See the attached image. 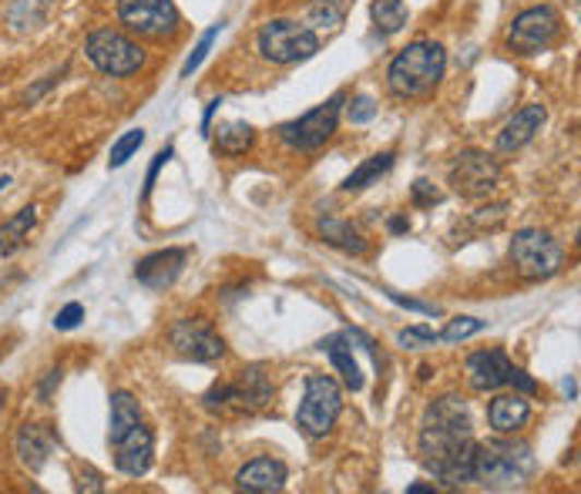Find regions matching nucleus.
<instances>
[{"instance_id": "nucleus-10", "label": "nucleus", "mask_w": 581, "mask_h": 494, "mask_svg": "<svg viewBox=\"0 0 581 494\" xmlns=\"http://www.w3.org/2000/svg\"><path fill=\"white\" fill-rule=\"evenodd\" d=\"M561 34V14L552 4L521 11L508 27V51L514 55H542Z\"/></svg>"}, {"instance_id": "nucleus-30", "label": "nucleus", "mask_w": 581, "mask_h": 494, "mask_svg": "<svg viewBox=\"0 0 581 494\" xmlns=\"http://www.w3.org/2000/svg\"><path fill=\"white\" fill-rule=\"evenodd\" d=\"M218 31H222V24H212L202 37H199V44H195V51L186 58V64H182V78H192L199 68H202V61L209 58V51H212V44H215V37H218Z\"/></svg>"}, {"instance_id": "nucleus-3", "label": "nucleus", "mask_w": 581, "mask_h": 494, "mask_svg": "<svg viewBox=\"0 0 581 494\" xmlns=\"http://www.w3.org/2000/svg\"><path fill=\"white\" fill-rule=\"evenodd\" d=\"M273 400V380L265 374V367H246L233 384H215L202 403L212 414L226 417H242V414H259L262 408H270Z\"/></svg>"}, {"instance_id": "nucleus-12", "label": "nucleus", "mask_w": 581, "mask_h": 494, "mask_svg": "<svg viewBox=\"0 0 581 494\" xmlns=\"http://www.w3.org/2000/svg\"><path fill=\"white\" fill-rule=\"evenodd\" d=\"M168 340H171L178 356H186V361H195V364H212L226 353V340L215 333V327L205 317L178 320L168 330Z\"/></svg>"}, {"instance_id": "nucleus-16", "label": "nucleus", "mask_w": 581, "mask_h": 494, "mask_svg": "<svg viewBox=\"0 0 581 494\" xmlns=\"http://www.w3.org/2000/svg\"><path fill=\"white\" fill-rule=\"evenodd\" d=\"M286 478H289V471H286L283 461H276V458H256V461H249V464L239 468L236 484L242 491H249V494H273V491L286 487Z\"/></svg>"}, {"instance_id": "nucleus-14", "label": "nucleus", "mask_w": 581, "mask_h": 494, "mask_svg": "<svg viewBox=\"0 0 581 494\" xmlns=\"http://www.w3.org/2000/svg\"><path fill=\"white\" fill-rule=\"evenodd\" d=\"M189 252L186 249H158L139 259L135 266V280L149 290H168L178 277H182Z\"/></svg>"}, {"instance_id": "nucleus-43", "label": "nucleus", "mask_w": 581, "mask_h": 494, "mask_svg": "<svg viewBox=\"0 0 581 494\" xmlns=\"http://www.w3.org/2000/svg\"><path fill=\"white\" fill-rule=\"evenodd\" d=\"M218 105H222V98H212V102H209V108H205V118H202V131H205V134H209V125H212V118H215Z\"/></svg>"}, {"instance_id": "nucleus-38", "label": "nucleus", "mask_w": 581, "mask_h": 494, "mask_svg": "<svg viewBox=\"0 0 581 494\" xmlns=\"http://www.w3.org/2000/svg\"><path fill=\"white\" fill-rule=\"evenodd\" d=\"M508 384L518 390V393H524V397H531L534 390H538V384H534L524 370H518V367H511V374H508Z\"/></svg>"}, {"instance_id": "nucleus-20", "label": "nucleus", "mask_w": 581, "mask_h": 494, "mask_svg": "<svg viewBox=\"0 0 581 494\" xmlns=\"http://www.w3.org/2000/svg\"><path fill=\"white\" fill-rule=\"evenodd\" d=\"M474 464H477V440L471 437L467 444H461L454 455H447L443 461L430 464L434 478L443 481V487H461L474 481Z\"/></svg>"}, {"instance_id": "nucleus-13", "label": "nucleus", "mask_w": 581, "mask_h": 494, "mask_svg": "<svg viewBox=\"0 0 581 494\" xmlns=\"http://www.w3.org/2000/svg\"><path fill=\"white\" fill-rule=\"evenodd\" d=\"M115 447V468L128 478H142L149 474L152 461H155V437L145 424H135L121 440L111 444Z\"/></svg>"}, {"instance_id": "nucleus-34", "label": "nucleus", "mask_w": 581, "mask_h": 494, "mask_svg": "<svg viewBox=\"0 0 581 494\" xmlns=\"http://www.w3.org/2000/svg\"><path fill=\"white\" fill-rule=\"evenodd\" d=\"M377 118V102L370 98V95H356L353 102H349V121L353 125H367V121H374Z\"/></svg>"}, {"instance_id": "nucleus-31", "label": "nucleus", "mask_w": 581, "mask_h": 494, "mask_svg": "<svg viewBox=\"0 0 581 494\" xmlns=\"http://www.w3.org/2000/svg\"><path fill=\"white\" fill-rule=\"evenodd\" d=\"M487 324L484 320H474V317H458V320H451L443 327V333H437V340H443V343H458V340H467V337H474V333H481Z\"/></svg>"}, {"instance_id": "nucleus-44", "label": "nucleus", "mask_w": 581, "mask_h": 494, "mask_svg": "<svg viewBox=\"0 0 581 494\" xmlns=\"http://www.w3.org/2000/svg\"><path fill=\"white\" fill-rule=\"evenodd\" d=\"M407 491H411V494H427V491H434V484H411Z\"/></svg>"}, {"instance_id": "nucleus-15", "label": "nucleus", "mask_w": 581, "mask_h": 494, "mask_svg": "<svg viewBox=\"0 0 581 494\" xmlns=\"http://www.w3.org/2000/svg\"><path fill=\"white\" fill-rule=\"evenodd\" d=\"M467 380L474 390L487 393V390H501L508 384V374H511V361L505 350H477L467 356Z\"/></svg>"}, {"instance_id": "nucleus-33", "label": "nucleus", "mask_w": 581, "mask_h": 494, "mask_svg": "<svg viewBox=\"0 0 581 494\" xmlns=\"http://www.w3.org/2000/svg\"><path fill=\"white\" fill-rule=\"evenodd\" d=\"M400 346L404 350H427L437 343V333L430 327H411V330H400Z\"/></svg>"}, {"instance_id": "nucleus-25", "label": "nucleus", "mask_w": 581, "mask_h": 494, "mask_svg": "<svg viewBox=\"0 0 581 494\" xmlns=\"http://www.w3.org/2000/svg\"><path fill=\"white\" fill-rule=\"evenodd\" d=\"M393 152H380V155H374V158H367L360 168H353L349 175H346V183H343V192H360V189H370L377 178H383L390 168H393Z\"/></svg>"}, {"instance_id": "nucleus-22", "label": "nucleus", "mask_w": 581, "mask_h": 494, "mask_svg": "<svg viewBox=\"0 0 581 494\" xmlns=\"http://www.w3.org/2000/svg\"><path fill=\"white\" fill-rule=\"evenodd\" d=\"M317 233H320V239L327 246H336L343 252H353V256L367 252V239L360 236V230H353V222H346V219H333V215L320 219L317 222Z\"/></svg>"}, {"instance_id": "nucleus-7", "label": "nucleus", "mask_w": 581, "mask_h": 494, "mask_svg": "<svg viewBox=\"0 0 581 494\" xmlns=\"http://www.w3.org/2000/svg\"><path fill=\"white\" fill-rule=\"evenodd\" d=\"M343 102H346V95L336 92L330 102H323V105H317L312 111H306V115H299V118L280 125V139H283L289 149H296V152H317V149H323V145L333 139L336 125H340Z\"/></svg>"}, {"instance_id": "nucleus-37", "label": "nucleus", "mask_w": 581, "mask_h": 494, "mask_svg": "<svg viewBox=\"0 0 581 494\" xmlns=\"http://www.w3.org/2000/svg\"><path fill=\"white\" fill-rule=\"evenodd\" d=\"M396 306H404V309H417V313H424V317H437V306H430V303H420V299H407V296H400V293H387Z\"/></svg>"}, {"instance_id": "nucleus-40", "label": "nucleus", "mask_w": 581, "mask_h": 494, "mask_svg": "<svg viewBox=\"0 0 581 494\" xmlns=\"http://www.w3.org/2000/svg\"><path fill=\"white\" fill-rule=\"evenodd\" d=\"M58 384H61V367H55V370L48 374V380L40 384V400H44V403H48V397H51V390H55Z\"/></svg>"}, {"instance_id": "nucleus-8", "label": "nucleus", "mask_w": 581, "mask_h": 494, "mask_svg": "<svg viewBox=\"0 0 581 494\" xmlns=\"http://www.w3.org/2000/svg\"><path fill=\"white\" fill-rule=\"evenodd\" d=\"M511 262L518 266V273L524 280H552L561 273L565 252L561 246L542 233V230H521L511 239Z\"/></svg>"}, {"instance_id": "nucleus-19", "label": "nucleus", "mask_w": 581, "mask_h": 494, "mask_svg": "<svg viewBox=\"0 0 581 494\" xmlns=\"http://www.w3.org/2000/svg\"><path fill=\"white\" fill-rule=\"evenodd\" d=\"M527 417H531V403H527V397L518 393V390L495 397V400H490V408H487V421H490V427H495L498 434H514V431H521V427L527 424Z\"/></svg>"}, {"instance_id": "nucleus-17", "label": "nucleus", "mask_w": 581, "mask_h": 494, "mask_svg": "<svg viewBox=\"0 0 581 494\" xmlns=\"http://www.w3.org/2000/svg\"><path fill=\"white\" fill-rule=\"evenodd\" d=\"M545 118H548L545 105H524L521 111H514V118L498 134V152H518V149H524L534 139V134L542 131Z\"/></svg>"}, {"instance_id": "nucleus-18", "label": "nucleus", "mask_w": 581, "mask_h": 494, "mask_svg": "<svg viewBox=\"0 0 581 494\" xmlns=\"http://www.w3.org/2000/svg\"><path fill=\"white\" fill-rule=\"evenodd\" d=\"M55 451V431L48 424H24L17 431V458L27 471H40Z\"/></svg>"}, {"instance_id": "nucleus-4", "label": "nucleus", "mask_w": 581, "mask_h": 494, "mask_svg": "<svg viewBox=\"0 0 581 494\" xmlns=\"http://www.w3.org/2000/svg\"><path fill=\"white\" fill-rule=\"evenodd\" d=\"M340 411H343V387L330 374L306 377L303 400H299V411H296V427L312 440L327 437L333 431Z\"/></svg>"}, {"instance_id": "nucleus-27", "label": "nucleus", "mask_w": 581, "mask_h": 494, "mask_svg": "<svg viewBox=\"0 0 581 494\" xmlns=\"http://www.w3.org/2000/svg\"><path fill=\"white\" fill-rule=\"evenodd\" d=\"M51 4L55 0H14L11 11H8V21H11L14 31H34L48 21Z\"/></svg>"}, {"instance_id": "nucleus-23", "label": "nucleus", "mask_w": 581, "mask_h": 494, "mask_svg": "<svg viewBox=\"0 0 581 494\" xmlns=\"http://www.w3.org/2000/svg\"><path fill=\"white\" fill-rule=\"evenodd\" d=\"M142 424V408L128 390L111 393V421H108V444L121 440L131 427Z\"/></svg>"}, {"instance_id": "nucleus-21", "label": "nucleus", "mask_w": 581, "mask_h": 494, "mask_svg": "<svg viewBox=\"0 0 581 494\" xmlns=\"http://www.w3.org/2000/svg\"><path fill=\"white\" fill-rule=\"evenodd\" d=\"M320 350L330 356V364L336 367V374L343 377L346 390H364V374H360V364H356V356H353V343L343 337V333H333L320 343Z\"/></svg>"}, {"instance_id": "nucleus-35", "label": "nucleus", "mask_w": 581, "mask_h": 494, "mask_svg": "<svg viewBox=\"0 0 581 494\" xmlns=\"http://www.w3.org/2000/svg\"><path fill=\"white\" fill-rule=\"evenodd\" d=\"M81 320H84V306H81V303H68V306L58 313V317H55V327H58V330H74Z\"/></svg>"}, {"instance_id": "nucleus-29", "label": "nucleus", "mask_w": 581, "mask_h": 494, "mask_svg": "<svg viewBox=\"0 0 581 494\" xmlns=\"http://www.w3.org/2000/svg\"><path fill=\"white\" fill-rule=\"evenodd\" d=\"M142 145H145V131H142V128H131V131H124L121 139L111 145V158H108V165H111V168L128 165V158L135 155Z\"/></svg>"}, {"instance_id": "nucleus-36", "label": "nucleus", "mask_w": 581, "mask_h": 494, "mask_svg": "<svg viewBox=\"0 0 581 494\" xmlns=\"http://www.w3.org/2000/svg\"><path fill=\"white\" fill-rule=\"evenodd\" d=\"M411 192H414V202H417V205H434V202H440V192L427 183V178H417Z\"/></svg>"}, {"instance_id": "nucleus-26", "label": "nucleus", "mask_w": 581, "mask_h": 494, "mask_svg": "<svg viewBox=\"0 0 581 494\" xmlns=\"http://www.w3.org/2000/svg\"><path fill=\"white\" fill-rule=\"evenodd\" d=\"M34 222H37V205H27L14 219H8L4 226H0V252L11 256L14 249H21L27 233L34 230Z\"/></svg>"}, {"instance_id": "nucleus-11", "label": "nucleus", "mask_w": 581, "mask_h": 494, "mask_svg": "<svg viewBox=\"0 0 581 494\" xmlns=\"http://www.w3.org/2000/svg\"><path fill=\"white\" fill-rule=\"evenodd\" d=\"M118 21L139 37L162 40L178 31V11L171 0H118Z\"/></svg>"}, {"instance_id": "nucleus-45", "label": "nucleus", "mask_w": 581, "mask_h": 494, "mask_svg": "<svg viewBox=\"0 0 581 494\" xmlns=\"http://www.w3.org/2000/svg\"><path fill=\"white\" fill-rule=\"evenodd\" d=\"M4 400H8V390H0V408H4Z\"/></svg>"}, {"instance_id": "nucleus-5", "label": "nucleus", "mask_w": 581, "mask_h": 494, "mask_svg": "<svg viewBox=\"0 0 581 494\" xmlns=\"http://www.w3.org/2000/svg\"><path fill=\"white\" fill-rule=\"evenodd\" d=\"M256 44H259V55L270 64H299L320 51L317 31H312L309 24L286 21V17L262 24Z\"/></svg>"}, {"instance_id": "nucleus-39", "label": "nucleus", "mask_w": 581, "mask_h": 494, "mask_svg": "<svg viewBox=\"0 0 581 494\" xmlns=\"http://www.w3.org/2000/svg\"><path fill=\"white\" fill-rule=\"evenodd\" d=\"M171 155H175L171 149H162V152L155 155V162H152V168H149V178H145V196L152 192V186H155V178H158V172L165 168V162H168Z\"/></svg>"}, {"instance_id": "nucleus-1", "label": "nucleus", "mask_w": 581, "mask_h": 494, "mask_svg": "<svg viewBox=\"0 0 581 494\" xmlns=\"http://www.w3.org/2000/svg\"><path fill=\"white\" fill-rule=\"evenodd\" d=\"M467 440H471V414H467L464 397H458V393L437 397L420 421V440H417L420 461L430 468V464L443 461L447 455H454Z\"/></svg>"}, {"instance_id": "nucleus-28", "label": "nucleus", "mask_w": 581, "mask_h": 494, "mask_svg": "<svg viewBox=\"0 0 581 494\" xmlns=\"http://www.w3.org/2000/svg\"><path fill=\"white\" fill-rule=\"evenodd\" d=\"M370 17H374V24H377L380 34H396V31H404L411 11H407L404 0H374V4H370Z\"/></svg>"}, {"instance_id": "nucleus-41", "label": "nucleus", "mask_w": 581, "mask_h": 494, "mask_svg": "<svg viewBox=\"0 0 581 494\" xmlns=\"http://www.w3.org/2000/svg\"><path fill=\"white\" fill-rule=\"evenodd\" d=\"M61 74H64V71H61ZM61 74H48V81H40V84L34 87V92H27V102H37V98H40L44 92H48V87H51V84H58V81H61Z\"/></svg>"}, {"instance_id": "nucleus-6", "label": "nucleus", "mask_w": 581, "mask_h": 494, "mask_svg": "<svg viewBox=\"0 0 581 494\" xmlns=\"http://www.w3.org/2000/svg\"><path fill=\"white\" fill-rule=\"evenodd\" d=\"M84 55L108 78H128V74H135L145 64L142 44L131 40L124 31H115V27H102V31H95L92 37H87Z\"/></svg>"}, {"instance_id": "nucleus-32", "label": "nucleus", "mask_w": 581, "mask_h": 494, "mask_svg": "<svg viewBox=\"0 0 581 494\" xmlns=\"http://www.w3.org/2000/svg\"><path fill=\"white\" fill-rule=\"evenodd\" d=\"M340 21H343V11H340L336 0H317L312 11H309V24L312 27H336Z\"/></svg>"}, {"instance_id": "nucleus-2", "label": "nucleus", "mask_w": 581, "mask_h": 494, "mask_svg": "<svg viewBox=\"0 0 581 494\" xmlns=\"http://www.w3.org/2000/svg\"><path fill=\"white\" fill-rule=\"evenodd\" d=\"M447 71V51L437 40H414L387 68V84L396 98H427Z\"/></svg>"}, {"instance_id": "nucleus-24", "label": "nucleus", "mask_w": 581, "mask_h": 494, "mask_svg": "<svg viewBox=\"0 0 581 494\" xmlns=\"http://www.w3.org/2000/svg\"><path fill=\"white\" fill-rule=\"evenodd\" d=\"M256 142V131L249 121H229L215 128V152L218 155H246Z\"/></svg>"}, {"instance_id": "nucleus-9", "label": "nucleus", "mask_w": 581, "mask_h": 494, "mask_svg": "<svg viewBox=\"0 0 581 494\" xmlns=\"http://www.w3.org/2000/svg\"><path fill=\"white\" fill-rule=\"evenodd\" d=\"M447 183L461 199H487L501 183V162L487 152L467 149L447 168Z\"/></svg>"}, {"instance_id": "nucleus-42", "label": "nucleus", "mask_w": 581, "mask_h": 494, "mask_svg": "<svg viewBox=\"0 0 581 494\" xmlns=\"http://www.w3.org/2000/svg\"><path fill=\"white\" fill-rule=\"evenodd\" d=\"M387 230H390L393 236H404V233H411V222H407L404 215H393V219L387 222Z\"/></svg>"}]
</instances>
